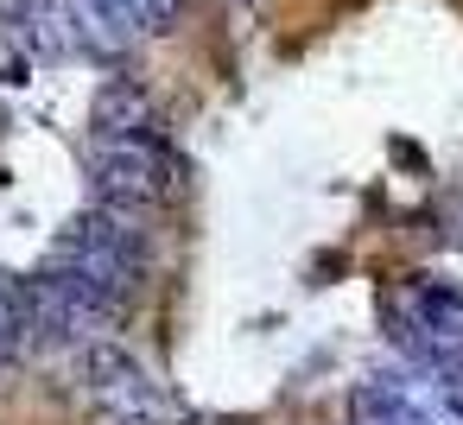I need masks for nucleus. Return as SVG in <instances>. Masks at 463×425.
<instances>
[{
  "label": "nucleus",
  "instance_id": "nucleus-1",
  "mask_svg": "<svg viewBox=\"0 0 463 425\" xmlns=\"http://www.w3.org/2000/svg\"><path fill=\"white\" fill-rule=\"evenodd\" d=\"M146 210H115V203H96L90 216H77L58 241H52V260L64 279H77L83 292H96L109 311L128 317L140 279H146V229H140Z\"/></svg>",
  "mask_w": 463,
  "mask_h": 425
},
{
  "label": "nucleus",
  "instance_id": "nucleus-3",
  "mask_svg": "<svg viewBox=\"0 0 463 425\" xmlns=\"http://www.w3.org/2000/svg\"><path fill=\"white\" fill-rule=\"evenodd\" d=\"M387 324H393V343L419 368L463 381V292H450V286H412L406 305H387Z\"/></svg>",
  "mask_w": 463,
  "mask_h": 425
},
{
  "label": "nucleus",
  "instance_id": "nucleus-7",
  "mask_svg": "<svg viewBox=\"0 0 463 425\" xmlns=\"http://www.w3.org/2000/svg\"><path fill=\"white\" fill-rule=\"evenodd\" d=\"M121 7L134 14L140 33H172V26L184 20V0H121Z\"/></svg>",
  "mask_w": 463,
  "mask_h": 425
},
{
  "label": "nucleus",
  "instance_id": "nucleus-5",
  "mask_svg": "<svg viewBox=\"0 0 463 425\" xmlns=\"http://www.w3.org/2000/svg\"><path fill=\"white\" fill-rule=\"evenodd\" d=\"M90 121L102 140H128V134H159V109L134 77H109L90 102Z\"/></svg>",
  "mask_w": 463,
  "mask_h": 425
},
{
  "label": "nucleus",
  "instance_id": "nucleus-4",
  "mask_svg": "<svg viewBox=\"0 0 463 425\" xmlns=\"http://www.w3.org/2000/svg\"><path fill=\"white\" fill-rule=\"evenodd\" d=\"M83 381L102 425H165V393L153 387V374L134 362L121 336H102L83 349Z\"/></svg>",
  "mask_w": 463,
  "mask_h": 425
},
{
  "label": "nucleus",
  "instance_id": "nucleus-2",
  "mask_svg": "<svg viewBox=\"0 0 463 425\" xmlns=\"http://www.w3.org/2000/svg\"><path fill=\"white\" fill-rule=\"evenodd\" d=\"M90 184H96V203L159 210L165 197H178V159L153 134H128V140H102L96 134V146H90Z\"/></svg>",
  "mask_w": 463,
  "mask_h": 425
},
{
  "label": "nucleus",
  "instance_id": "nucleus-6",
  "mask_svg": "<svg viewBox=\"0 0 463 425\" xmlns=\"http://www.w3.org/2000/svg\"><path fill=\"white\" fill-rule=\"evenodd\" d=\"M71 20H83V45H96V52H109V58H121V52L140 39V26H134V14L121 7V0H77Z\"/></svg>",
  "mask_w": 463,
  "mask_h": 425
}]
</instances>
